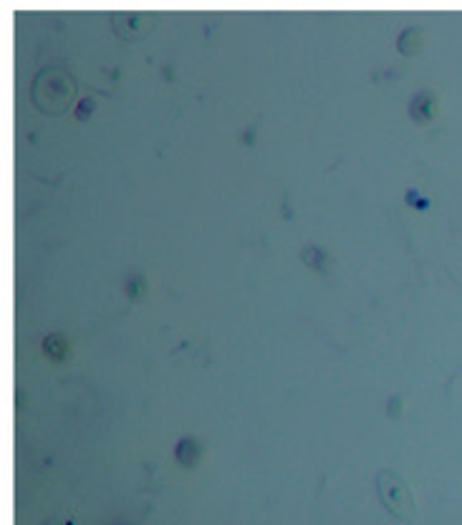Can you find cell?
I'll use <instances>...</instances> for the list:
<instances>
[{"instance_id":"cell-1","label":"cell","mask_w":462,"mask_h":525,"mask_svg":"<svg viewBox=\"0 0 462 525\" xmlns=\"http://www.w3.org/2000/svg\"><path fill=\"white\" fill-rule=\"evenodd\" d=\"M74 91V79L64 69H59V66H51V69L38 71V76L33 79L31 94L41 112L61 114L74 101Z\"/></svg>"},{"instance_id":"cell-2","label":"cell","mask_w":462,"mask_h":525,"mask_svg":"<svg viewBox=\"0 0 462 525\" xmlns=\"http://www.w3.org/2000/svg\"><path fill=\"white\" fill-rule=\"evenodd\" d=\"M377 495L382 500L384 508L392 515H397L399 520H409L415 515V498L409 493V485L404 483V478L394 470H382L377 475Z\"/></svg>"},{"instance_id":"cell-3","label":"cell","mask_w":462,"mask_h":525,"mask_svg":"<svg viewBox=\"0 0 462 525\" xmlns=\"http://www.w3.org/2000/svg\"><path fill=\"white\" fill-rule=\"evenodd\" d=\"M114 28H117L124 38H139L152 28V18H149L147 13H127V16L114 21Z\"/></svg>"},{"instance_id":"cell-4","label":"cell","mask_w":462,"mask_h":525,"mask_svg":"<svg viewBox=\"0 0 462 525\" xmlns=\"http://www.w3.org/2000/svg\"><path fill=\"white\" fill-rule=\"evenodd\" d=\"M48 525H59V523H48Z\"/></svg>"}]
</instances>
